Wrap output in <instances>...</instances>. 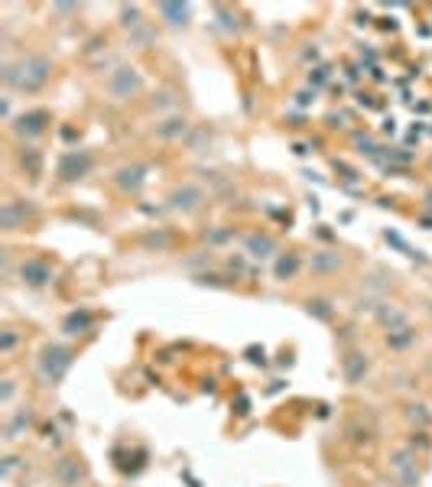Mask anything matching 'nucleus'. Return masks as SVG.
Instances as JSON below:
<instances>
[{"label":"nucleus","instance_id":"f257e3e1","mask_svg":"<svg viewBox=\"0 0 432 487\" xmlns=\"http://www.w3.org/2000/svg\"><path fill=\"white\" fill-rule=\"evenodd\" d=\"M49 75H52L49 59L29 56V59H23L20 66H7V72H3V82L13 84V88H20V91H36V88H43V84L49 82Z\"/></svg>","mask_w":432,"mask_h":487},{"label":"nucleus","instance_id":"f03ea898","mask_svg":"<svg viewBox=\"0 0 432 487\" xmlns=\"http://www.w3.org/2000/svg\"><path fill=\"white\" fill-rule=\"evenodd\" d=\"M68 367H72V351H68V347L49 345L46 351H43V374H46L49 380H59Z\"/></svg>","mask_w":432,"mask_h":487},{"label":"nucleus","instance_id":"7ed1b4c3","mask_svg":"<svg viewBox=\"0 0 432 487\" xmlns=\"http://www.w3.org/2000/svg\"><path fill=\"white\" fill-rule=\"evenodd\" d=\"M107 91H111L114 98H131V94H137L140 91V75H137V68L121 66L117 72H111V78H107Z\"/></svg>","mask_w":432,"mask_h":487},{"label":"nucleus","instance_id":"20e7f679","mask_svg":"<svg viewBox=\"0 0 432 487\" xmlns=\"http://www.w3.org/2000/svg\"><path fill=\"white\" fill-rule=\"evenodd\" d=\"M390 468L400 478V484H406V487H413L419 481V474H416V455L410 449H396L390 455Z\"/></svg>","mask_w":432,"mask_h":487},{"label":"nucleus","instance_id":"39448f33","mask_svg":"<svg viewBox=\"0 0 432 487\" xmlns=\"http://www.w3.org/2000/svg\"><path fill=\"white\" fill-rule=\"evenodd\" d=\"M20 280L27 283V286H46L52 280V267L46 260H23L20 263Z\"/></svg>","mask_w":432,"mask_h":487},{"label":"nucleus","instance_id":"423d86ee","mask_svg":"<svg viewBox=\"0 0 432 487\" xmlns=\"http://www.w3.org/2000/svg\"><path fill=\"white\" fill-rule=\"evenodd\" d=\"M46 123H49L46 111H29V114H23V117L13 123V130H17L20 137H36V133L46 130Z\"/></svg>","mask_w":432,"mask_h":487},{"label":"nucleus","instance_id":"0eeeda50","mask_svg":"<svg viewBox=\"0 0 432 487\" xmlns=\"http://www.w3.org/2000/svg\"><path fill=\"white\" fill-rule=\"evenodd\" d=\"M202 198H205V192H202L198 186H179L170 195V202H172V208H179V211H192V208H198Z\"/></svg>","mask_w":432,"mask_h":487},{"label":"nucleus","instance_id":"6e6552de","mask_svg":"<svg viewBox=\"0 0 432 487\" xmlns=\"http://www.w3.org/2000/svg\"><path fill=\"white\" fill-rule=\"evenodd\" d=\"M143 179H147V166H124L117 169V186L124 192H137L143 186Z\"/></svg>","mask_w":432,"mask_h":487},{"label":"nucleus","instance_id":"1a4fd4ad","mask_svg":"<svg viewBox=\"0 0 432 487\" xmlns=\"http://www.w3.org/2000/svg\"><path fill=\"white\" fill-rule=\"evenodd\" d=\"M56 478L62 487H78V481H82V471H78V461L72 458H62L56 465Z\"/></svg>","mask_w":432,"mask_h":487},{"label":"nucleus","instance_id":"9d476101","mask_svg":"<svg viewBox=\"0 0 432 487\" xmlns=\"http://www.w3.org/2000/svg\"><path fill=\"white\" fill-rule=\"evenodd\" d=\"M160 13L166 17L170 27H186L188 23V7H182V3H160Z\"/></svg>","mask_w":432,"mask_h":487},{"label":"nucleus","instance_id":"9b49d317","mask_svg":"<svg viewBox=\"0 0 432 487\" xmlns=\"http://www.w3.org/2000/svg\"><path fill=\"white\" fill-rule=\"evenodd\" d=\"M273 250H276V244H273L267 234H251L247 237V253H251V257H270Z\"/></svg>","mask_w":432,"mask_h":487},{"label":"nucleus","instance_id":"f8f14e48","mask_svg":"<svg viewBox=\"0 0 432 487\" xmlns=\"http://www.w3.org/2000/svg\"><path fill=\"white\" fill-rule=\"evenodd\" d=\"M364 370H367L364 354H348V361H345V380L348 384H357V380L364 377Z\"/></svg>","mask_w":432,"mask_h":487},{"label":"nucleus","instance_id":"ddd939ff","mask_svg":"<svg viewBox=\"0 0 432 487\" xmlns=\"http://www.w3.org/2000/svg\"><path fill=\"white\" fill-rule=\"evenodd\" d=\"M338 253H332V250H319V253H312V270L315 273H329V270H338Z\"/></svg>","mask_w":432,"mask_h":487},{"label":"nucleus","instance_id":"4468645a","mask_svg":"<svg viewBox=\"0 0 432 487\" xmlns=\"http://www.w3.org/2000/svg\"><path fill=\"white\" fill-rule=\"evenodd\" d=\"M3 227H7V231H13V227L20 225V221H23V218H27V211H23V208H17V202H7V205H3Z\"/></svg>","mask_w":432,"mask_h":487},{"label":"nucleus","instance_id":"2eb2a0df","mask_svg":"<svg viewBox=\"0 0 432 487\" xmlns=\"http://www.w3.org/2000/svg\"><path fill=\"white\" fill-rule=\"evenodd\" d=\"M156 133H160V137H179V133H186V121H182V117H170V121H163L160 127H156Z\"/></svg>","mask_w":432,"mask_h":487},{"label":"nucleus","instance_id":"dca6fc26","mask_svg":"<svg viewBox=\"0 0 432 487\" xmlns=\"http://www.w3.org/2000/svg\"><path fill=\"white\" fill-rule=\"evenodd\" d=\"M377 319L384 322V325H390V331H396V325L403 328V322H406V315L400 309H380L377 312Z\"/></svg>","mask_w":432,"mask_h":487},{"label":"nucleus","instance_id":"f3484780","mask_svg":"<svg viewBox=\"0 0 432 487\" xmlns=\"http://www.w3.org/2000/svg\"><path fill=\"white\" fill-rule=\"evenodd\" d=\"M88 325H91V315H88V312H82V315L72 312V315L66 319V331H68V335H75V328H88Z\"/></svg>","mask_w":432,"mask_h":487},{"label":"nucleus","instance_id":"a211bd4d","mask_svg":"<svg viewBox=\"0 0 432 487\" xmlns=\"http://www.w3.org/2000/svg\"><path fill=\"white\" fill-rule=\"evenodd\" d=\"M72 169H75V172H85V169H88V156H82V160H78V156H68V160L62 163V176L72 179Z\"/></svg>","mask_w":432,"mask_h":487},{"label":"nucleus","instance_id":"6ab92c4d","mask_svg":"<svg viewBox=\"0 0 432 487\" xmlns=\"http://www.w3.org/2000/svg\"><path fill=\"white\" fill-rule=\"evenodd\" d=\"M296 267H299V257H283V260L276 263V276H292Z\"/></svg>","mask_w":432,"mask_h":487},{"label":"nucleus","instance_id":"aec40b11","mask_svg":"<svg viewBox=\"0 0 432 487\" xmlns=\"http://www.w3.org/2000/svg\"><path fill=\"white\" fill-rule=\"evenodd\" d=\"M121 23H124V27H137V23H140V10H137V7H124L121 10Z\"/></svg>","mask_w":432,"mask_h":487},{"label":"nucleus","instance_id":"412c9836","mask_svg":"<svg viewBox=\"0 0 432 487\" xmlns=\"http://www.w3.org/2000/svg\"><path fill=\"white\" fill-rule=\"evenodd\" d=\"M309 312H315L319 319H329V315H332V309H329V302H325V299H315V302H309Z\"/></svg>","mask_w":432,"mask_h":487},{"label":"nucleus","instance_id":"4be33fe9","mask_svg":"<svg viewBox=\"0 0 432 487\" xmlns=\"http://www.w3.org/2000/svg\"><path fill=\"white\" fill-rule=\"evenodd\" d=\"M13 345H17V335H13V328H7L3 331V351H13Z\"/></svg>","mask_w":432,"mask_h":487}]
</instances>
